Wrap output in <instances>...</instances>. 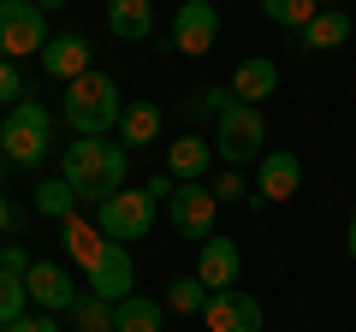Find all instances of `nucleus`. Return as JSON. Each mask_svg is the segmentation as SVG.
<instances>
[{"label": "nucleus", "instance_id": "nucleus-1", "mask_svg": "<svg viewBox=\"0 0 356 332\" xmlns=\"http://www.w3.org/2000/svg\"><path fill=\"white\" fill-rule=\"evenodd\" d=\"M125 172H131V149L119 137H77L60 154V179L77 190V202H95V208L113 190H125Z\"/></svg>", "mask_w": 356, "mask_h": 332}, {"label": "nucleus", "instance_id": "nucleus-2", "mask_svg": "<svg viewBox=\"0 0 356 332\" xmlns=\"http://www.w3.org/2000/svg\"><path fill=\"white\" fill-rule=\"evenodd\" d=\"M119 113H125V95L107 72H83L77 83H65L60 95V119L77 131V137H113Z\"/></svg>", "mask_w": 356, "mask_h": 332}, {"label": "nucleus", "instance_id": "nucleus-3", "mask_svg": "<svg viewBox=\"0 0 356 332\" xmlns=\"http://www.w3.org/2000/svg\"><path fill=\"white\" fill-rule=\"evenodd\" d=\"M214 154L226 166H255L267 154V119H261V107H250V101H232L226 113L214 119Z\"/></svg>", "mask_w": 356, "mask_h": 332}, {"label": "nucleus", "instance_id": "nucleus-4", "mask_svg": "<svg viewBox=\"0 0 356 332\" xmlns=\"http://www.w3.org/2000/svg\"><path fill=\"white\" fill-rule=\"evenodd\" d=\"M0 149H6V160H13V166H36L42 154L54 149V113L36 101V95L13 101L6 125H0Z\"/></svg>", "mask_w": 356, "mask_h": 332}, {"label": "nucleus", "instance_id": "nucleus-5", "mask_svg": "<svg viewBox=\"0 0 356 332\" xmlns=\"http://www.w3.org/2000/svg\"><path fill=\"white\" fill-rule=\"evenodd\" d=\"M48 48V13L36 0H0V60H24Z\"/></svg>", "mask_w": 356, "mask_h": 332}, {"label": "nucleus", "instance_id": "nucleus-6", "mask_svg": "<svg viewBox=\"0 0 356 332\" xmlns=\"http://www.w3.org/2000/svg\"><path fill=\"white\" fill-rule=\"evenodd\" d=\"M154 190H113L102 208H95V226L107 231L113 243H131V238H149L154 231Z\"/></svg>", "mask_w": 356, "mask_h": 332}, {"label": "nucleus", "instance_id": "nucleus-7", "mask_svg": "<svg viewBox=\"0 0 356 332\" xmlns=\"http://www.w3.org/2000/svg\"><path fill=\"white\" fill-rule=\"evenodd\" d=\"M220 42V6L214 0H178V13H172V30H166V48L172 53H214Z\"/></svg>", "mask_w": 356, "mask_h": 332}, {"label": "nucleus", "instance_id": "nucleus-8", "mask_svg": "<svg viewBox=\"0 0 356 332\" xmlns=\"http://www.w3.org/2000/svg\"><path fill=\"white\" fill-rule=\"evenodd\" d=\"M166 219H172L178 238L208 243L214 238V219H220V196L208 190V184H178V190L166 196Z\"/></svg>", "mask_w": 356, "mask_h": 332}, {"label": "nucleus", "instance_id": "nucleus-9", "mask_svg": "<svg viewBox=\"0 0 356 332\" xmlns=\"http://www.w3.org/2000/svg\"><path fill=\"white\" fill-rule=\"evenodd\" d=\"M131 285H137V261H131L125 243H107L102 261L83 273V291H89V297H102V303H125Z\"/></svg>", "mask_w": 356, "mask_h": 332}, {"label": "nucleus", "instance_id": "nucleus-10", "mask_svg": "<svg viewBox=\"0 0 356 332\" xmlns=\"http://www.w3.org/2000/svg\"><path fill=\"white\" fill-rule=\"evenodd\" d=\"M24 291H30V303H36L42 315H72V303L83 297V285H77L60 261H36V267L24 273Z\"/></svg>", "mask_w": 356, "mask_h": 332}, {"label": "nucleus", "instance_id": "nucleus-11", "mask_svg": "<svg viewBox=\"0 0 356 332\" xmlns=\"http://www.w3.org/2000/svg\"><path fill=\"white\" fill-rule=\"evenodd\" d=\"M202 320H208V332H261V303H255L250 291H214L208 297V308H202Z\"/></svg>", "mask_w": 356, "mask_h": 332}, {"label": "nucleus", "instance_id": "nucleus-12", "mask_svg": "<svg viewBox=\"0 0 356 332\" xmlns=\"http://www.w3.org/2000/svg\"><path fill=\"white\" fill-rule=\"evenodd\" d=\"M297 184H303V160H297L291 149H267L261 160H255V190H261L267 202H291Z\"/></svg>", "mask_w": 356, "mask_h": 332}, {"label": "nucleus", "instance_id": "nucleus-13", "mask_svg": "<svg viewBox=\"0 0 356 332\" xmlns=\"http://www.w3.org/2000/svg\"><path fill=\"white\" fill-rule=\"evenodd\" d=\"M214 137H178V142H166V172H172L178 184H208V172H214Z\"/></svg>", "mask_w": 356, "mask_h": 332}, {"label": "nucleus", "instance_id": "nucleus-14", "mask_svg": "<svg viewBox=\"0 0 356 332\" xmlns=\"http://www.w3.org/2000/svg\"><path fill=\"white\" fill-rule=\"evenodd\" d=\"M196 249H202V261H196V279L208 285V291H232V285H238V273H243V249L232 238H208V243H196Z\"/></svg>", "mask_w": 356, "mask_h": 332}, {"label": "nucleus", "instance_id": "nucleus-15", "mask_svg": "<svg viewBox=\"0 0 356 332\" xmlns=\"http://www.w3.org/2000/svg\"><path fill=\"white\" fill-rule=\"evenodd\" d=\"M89 36H77V30H65V36H48V48H42V72L60 77V83H77L83 72H95L89 65Z\"/></svg>", "mask_w": 356, "mask_h": 332}, {"label": "nucleus", "instance_id": "nucleus-16", "mask_svg": "<svg viewBox=\"0 0 356 332\" xmlns=\"http://www.w3.org/2000/svg\"><path fill=\"white\" fill-rule=\"evenodd\" d=\"M161 131H166L161 101H125V113H119V131H113V137L125 142V149H149V142H161Z\"/></svg>", "mask_w": 356, "mask_h": 332}, {"label": "nucleus", "instance_id": "nucleus-17", "mask_svg": "<svg viewBox=\"0 0 356 332\" xmlns=\"http://www.w3.org/2000/svg\"><path fill=\"white\" fill-rule=\"evenodd\" d=\"M350 30H356V24H350V13H344V6H321V13L297 30V48H309V53L344 48V42H350Z\"/></svg>", "mask_w": 356, "mask_h": 332}, {"label": "nucleus", "instance_id": "nucleus-18", "mask_svg": "<svg viewBox=\"0 0 356 332\" xmlns=\"http://www.w3.org/2000/svg\"><path fill=\"white\" fill-rule=\"evenodd\" d=\"M107 36L113 42H149L154 36V0H113L107 6Z\"/></svg>", "mask_w": 356, "mask_h": 332}, {"label": "nucleus", "instance_id": "nucleus-19", "mask_svg": "<svg viewBox=\"0 0 356 332\" xmlns=\"http://www.w3.org/2000/svg\"><path fill=\"white\" fill-rule=\"evenodd\" d=\"M273 90H280V65L273 60H261V53H255V60H238V72H232V95H238V101L261 107Z\"/></svg>", "mask_w": 356, "mask_h": 332}, {"label": "nucleus", "instance_id": "nucleus-20", "mask_svg": "<svg viewBox=\"0 0 356 332\" xmlns=\"http://www.w3.org/2000/svg\"><path fill=\"white\" fill-rule=\"evenodd\" d=\"M60 238H65V256H72L83 273L95 267V261H102V249L113 243L102 226H95V219H83V214H72V219H65V226H60Z\"/></svg>", "mask_w": 356, "mask_h": 332}, {"label": "nucleus", "instance_id": "nucleus-21", "mask_svg": "<svg viewBox=\"0 0 356 332\" xmlns=\"http://www.w3.org/2000/svg\"><path fill=\"white\" fill-rule=\"evenodd\" d=\"M113 332H166V303L131 291L125 303H113Z\"/></svg>", "mask_w": 356, "mask_h": 332}, {"label": "nucleus", "instance_id": "nucleus-22", "mask_svg": "<svg viewBox=\"0 0 356 332\" xmlns=\"http://www.w3.org/2000/svg\"><path fill=\"white\" fill-rule=\"evenodd\" d=\"M36 214H48V219H60V226H65V219L77 214V190L65 179H42L36 184Z\"/></svg>", "mask_w": 356, "mask_h": 332}, {"label": "nucleus", "instance_id": "nucleus-23", "mask_svg": "<svg viewBox=\"0 0 356 332\" xmlns=\"http://www.w3.org/2000/svg\"><path fill=\"white\" fill-rule=\"evenodd\" d=\"M208 297H214V291H208V285L196 279V273H184V279H172V285H166V308H172V315H202V308H208Z\"/></svg>", "mask_w": 356, "mask_h": 332}, {"label": "nucleus", "instance_id": "nucleus-24", "mask_svg": "<svg viewBox=\"0 0 356 332\" xmlns=\"http://www.w3.org/2000/svg\"><path fill=\"white\" fill-rule=\"evenodd\" d=\"M321 6H327V0H261V13L273 18L280 30H291V36H297V30H303L315 13H321Z\"/></svg>", "mask_w": 356, "mask_h": 332}, {"label": "nucleus", "instance_id": "nucleus-25", "mask_svg": "<svg viewBox=\"0 0 356 332\" xmlns=\"http://www.w3.org/2000/svg\"><path fill=\"white\" fill-rule=\"evenodd\" d=\"M65 320H72V326L77 332H113V303H102V297H77V303H72V315H65Z\"/></svg>", "mask_w": 356, "mask_h": 332}, {"label": "nucleus", "instance_id": "nucleus-26", "mask_svg": "<svg viewBox=\"0 0 356 332\" xmlns=\"http://www.w3.org/2000/svg\"><path fill=\"white\" fill-rule=\"evenodd\" d=\"M18 315H30V291H24V279L0 273V326H13Z\"/></svg>", "mask_w": 356, "mask_h": 332}, {"label": "nucleus", "instance_id": "nucleus-27", "mask_svg": "<svg viewBox=\"0 0 356 332\" xmlns=\"http://www.w3.org/2000/svg\"><path fill=\"white\" fill-rule=\"evenodd\" d=\"M208 190H214V196H220V202H250V190H255V184H250V179H243L238 166H226V172H220V179H214V184H208Z\"/></svg>", "mask_w": 356, "mask_h": 332}, {"label": "nucleus", "instance_id": "nucleus-28", "mask_svg": "<svg viewBox=\"0 0 356 332\" xmlns=\"http://www.w3.org/2000/svg\"><path fill=\"white\" fill-rule=\"evenodd\" d=\"M30 267H36V261H30V249H24V243H0V273H13V279H24V273Z\"/></svg>", "mask_w": 356, "mask_h": 332}, {"label": "nucleus", "instance_id": "nucleus-29", "mask_svg": "<svg viewBox=\"0 0 356 332\" xmlns=\"http://www.w3.org/2000/svg\"><path fill=\"white\" fill-rule=\"evenodd\" d=\"M24 101V77H18V60H0V107Z\"/></svg>", "mask_w": 356, "mask_h": 332}, {"label": "nucleus", "instance_id": "nucleus-30", "mask_svg": "<svg viewBox=\"0 0 356 332\" xmlns=\"http://www.w3.org/2000/svg\"><path fill=\"white\" fill-rule=\"evenodd\" d=\"M6 332H60V320H54V315H18Z\"/></svg>", "mask_w": 356, "mask_h": 332}, {"label": "nucleus", "instance_id": "nucleus-31", "mask_svg": "<svg viewBox=\"0 0 356 332\" xmlns=\"http://www.w3.org/2000/svg\"><path fill=\"white\" fill-rule=\"evenodd\" d=\"M6 231H18V208L0 196V238H6Z\"/></svg>", "mask_w": 356, "mask_h": 332}, {"label": "nucleus", "instance_id": "nucleus-32", "mask_svg": "<svg viewBox=\"0 0 356 332\" xmlns=\"http://www.w3.org/2000/svg\"><path fill=\"white\" fill-rule=\"evenodd\" d=\"M344 249H350V261H356V214H350V226H344Z\"/></svg>", "mask_w": 356, "mask_h": 332}, {"label": "nucleus", "instance_id": "nucleus-33", "mask_svg": "<svg viewBox=\"0 0 356 332\" xmlns=\"http://www.w3.org/2000/svg\"><path fill=\"white\" fill-rule=\"evenodd\" d=\"M36 6H42V13H60V6H65V0H36Z\"/></svg>", "mask_w": 356, "mask_h": 332}, {"label": "nucleus", "instance_id": "nucleus-34", "mask_svg": "<svg viewBox=\"0 0 356 332\" xmlns=\"http://www.w3.org/2000/svg\"><path fill=\"white\" fill-rule=\"evenodd\" d=\"M6 166H13V160H6V149H0V179H6Z\"/></svg>", "mask_w": 356, "mask_h": 332}, {"label": "nucleus", "instance_id": "nucleus-35", "mask_svg": "<svg viewBox=\"0 0 356 332\" xmlns=\"http://www.w3.org/2000/svg\"><path fill=\"white\" fill-rule=\"evenodd\" d=\"M102 6H113V0H102Z\"/></svg>", "mask_w": 356, "mask_h": 332}, {"label": "nucleus", "instance_id": "nucleus-36", "mask_svg": "<svg viewBox=\"0 0 356 332\" xmlns=\"http://www.w3.org/2000/svg\"><path fill=\"white\" fill-rule=\"evenodd\" d=\"M0 332H6V326H0Z\"/></svg>", "mask_w": 356, "mask_h": 332}]
</instances>
